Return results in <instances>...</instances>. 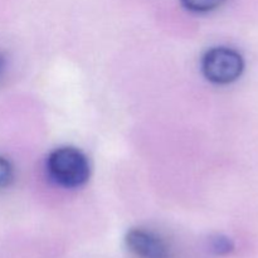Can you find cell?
Here are the masks:
<instances>
[{
    "label": "cell",
    "instance_id": "6da1fadb",
    "mask_svg": "<svg viewBox=\"0 0 258 258\" xmlns=\"http://www.w3.org/2000/svg\"><path fill=\"white\" fill-rule=\"evenodd\" d=\"M47 171L57 185L76 189L85 185L91 175L87 156L76 148H59L49 154Z\"/></svg>",
    "mask_w": 258,
    "mask_h": 258
},
{
    "label": "cell",
    "instance_id": "7a4b0ae2",
    "mask_svg": "<svg viewBox=\"0 0 258 258\" xmlns=\"http://www.w3.org/2000/svg\"><path fill=\"white\" fill-rule=\"evenodd\" d=\"M244 70L242 55L226 47L212 48L202 59V71L206 78L217 85H228L241 77Z\"/></svg>",
    "mask_w": 258,
    "mask_h": 258
},
{
    "label": "cell",
    "instance_id": "3957f363",
    "mask_svg": "<svg viewBox=\"0 0 258 258\" xmlns=\"http://www.w3.org/2000/svg\"><path fill=\"white\" fill-rule=\"evenodd\" d=\"M125 243L128 251L138 258H171L169 244L148 229L134 228L128 231Z\"/></svg>",
    "mask_w": 258,
    "mask_h": 258
},
{
    "label": "cell",
    "instance_id": "277c9868",
    "mask_svg": "<svg viewBox=\"0 0 258 258\" xmlns=\"http://www.w3.org/2000/svg\"><path fill=\"white\" fill-rule=\"evenodd\" d=\"M185 9L194 13H207L217 9L224 4L226 0H180Z\"/></svg>",
    "mask_w": 258,
    "mask_h": 258
},
{
    "label": "cell",
    "instance_id": "5b68a950",
    "mask_svg": "<svg viewBox=\"0 0 258 258\" xmlns=\"http://www.w3.org/2000/svg\"><path fill=\"white\" fill-rule=\"evenodd\" d=\"M234 248L233 242L224 236H216L211 238V249L213 253L219 256H226L229 254Z\"/></svg>",
    "mask_w": 258,
    "mask_h": 258
},
{
    "label": "cell",
    "instance_id": "8992f818",
    "mask_svg": "<svg viewBox=\"0 0 258 258\" xmlns=\"http://www.w3.org/2000/svg\"><path fill=\"white\" fill-rule=\"evenodd\" d=\"M13 168L7 159L0 156V186H4L12 180Z\"/></svg>",
    "mask_w": 258,
    "mask_h": 258
},
{
    "label": "cell",
    "instance_id": "52a82bcc",
    "mask_svg": "<svg viewBox=\"0 0 258 258\" xmlns=\"http://www.w3.org/2000/svg\"><path fill=\"white\" fill-rule=\"evenodd\" d=\"M2 70H3V59L2 57H0V72H2Z\"/></svg>",
    "mask_w": 258,
    "mask_h": 258
}]
</instances>
